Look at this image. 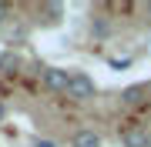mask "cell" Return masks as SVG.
Segmentation results:
<instances>
[{
	"instance_id": "obj_1",
	"label": "cell",
	"mask_w": 151,
	"mask_h": 147,
	"mask_svg": "<svg viewBox=\"0 0 151 147\" xmlns=\"http://www.w3.org/2000/svg\"><path fill=\"white\" fill-rule=\"evenodd\" d=\"M44 87L50 94H70V74L60 70V67H44Z\"/></svg>"
},
{
	"instance_id": "obj_2",
	"label": "cell",
	"mask_w": 151,
	"mask_h": 147,
	"mask_svg": "<svg viewBox=\"0 0 151 147\" xmlns=\"http://www.w3.org/2000/svg\"><path fill=\"white\" fill-rule=\"evenodd\" d=\"M94 94H97V87H94V80H91L84 70H74V74H70V94H67V97H74V100H91Z\"/></svg>"
},
{
	"instance_id": "obj_3",
	"label": "cell",
	"mask_w": 151,
	"mask_h": 147,
	"mask_svg": "<svg viewBox=\"0 0 151 147\" xmlns=\"http://www.w3.org/2000/svg\"><path fill=\"white\" fill-rule=\"evenodd\" d=\"M148 141H151V131H145V127H124L121 131L124 147H148Z\"/></svg>"
},
{
	"instance_id": "obj_4",
	"label": "cell",
	"mask_w": 151,
	"mask_h": 147,
	"mask_svg": "<svg viewBox=\"0 0 151 147\" xmlns=\"http://www.w3.org/2000/svg\"><path fill=\"white\" fill-rule=\"evenodd\" d=\"M145 97H148V84H134V87L121 90V104H124V107H138Z\"/></svg>"
},
{
	"instance_id": "obj_5",
	"label": "cell",
	"mask_w": 151,
	"mask_h": 147,
	"mask_svg": "<svg viewBox=\"0 0 151 147\" xmlns=\"http://www.w3.org/2000/svg\"><path fill=\"white\" fill-rule=\"evenodd\" d=\"M70 147H101V134H94V131H77L74 141H70Z\"/></svg>"
},
{
	"instance_id": "obj_6",
	"label": "cell",
	"mask_w": 151,
	"mask_h": 147,
	"mask_svg": "<svg viewBox=\"0 0 151 147\" xmlns=\"http://www.w3.org/2000/svg\"><path fill=\"white\" fill-rule=\"evenodd\" d=\"M0 67H4V74H14V67H17V57H14V54H4V57H0Z\"/></svg>"
},
{
	"instance_id": "obj_7",
	"label": "cell",
	"mask_w": 151,
	"mask_h": 147,
	"mask_svg": "<svg viewBox=\"0 0 151 147\" xmlns=\"http://www.w3.org/2000/svg\"><path fill=\"white\" fill-rule=\"evenodd\" d=\"M4 20H10V4L0 0V23H4Z\"/></svg>"
},
{
	"instance_id": "obj_8",
	"label": "cell",
	"mask_w": 151,
	"mask_h": 147,
	"mask_svg": "<svg viewBox=\"0 0 151 147\" xmlns=\"http://www.w3.org/2000/svg\"><path fill=\"white\" fill-rule=\"evenodd\" d=\"M34 147H57V144H54V141H47V137H40V141L34 144Z\"/></svg>"
},
{
	"instance_id": "obj_9",
	"label": "cell",
	"mask_w": 151,
	"mask_h": 147,
	"mask_svg": "<svg viewBox=\"0 0 151 147\" xmlns=\"http://www.w3.org/2000/svg\"><path fill=\"white\" fill-rule=\"evenodd\" d=\"M4 114H7V107H4V100H0V124H4Z\"/></svg>"
},
{
	"instance_id": "obj_10",
	"label": "cell",
	"mask_w": 151,
	"mask_h": 147,
	"mask_svg": "<svg viewBox=\"0 0 151 147\" xmlns=\"http://www.w3.org/2000/svg\"><path fill=\"white\" fill-rule=\"evenodd\" d=\"M148 13H151V4H148Z\"/></svg>"
},
{
	"instance_id": "obj_11",
	"label": "cell",
	"mask_w": 151,
	"mask_h": 147,
	"mask_svg": "<svg viewBox=\"0 0 151 147\" xmlns=\"http://www.w3.org/2000/svg\"><path fill=\"white\" fill-rule=\"evenodd\" d=\"M148 147H151V141H148Z\"/></svg>"
}]
</instances>
